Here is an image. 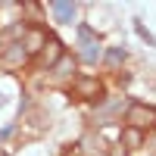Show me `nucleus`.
<instances>
[{
  "mask_svg": "<svg viewBox=\"0 0 156 156\" xmlns=\"http://www.w3.org/2000/svg\"><path fill=\"white\" fill-rule=\"evenodd\" d=\"M125 56H128V53H125L122 47H109L106 53H103V59H106V66H112V69L119 66V62H125Z\"/></svg>",
  "mask_w": 156,
  "mask_h": 156,
  "instance_id": "obj_7",
  "label": "nucleus"
},
{
  "mask_svg": "<svg viewBox=\"0 0 156 156\" xmlns=\"http://www.w3.org/2000/svg\"><path fill=\"white\" fill-rule=\"evenodd\" d=\"M72 90H75V97H81V100H103V84L97 81V78H90V75H78L75 81H72Z\"/></svg>",
  "mask_w": 156,
  "mask_h": 156,
  "instance_id": "obj_2",
  "label": "nucleus"
},
{
  "mask_svg": "<svg viewBox=\"0 0 156 156\" xmlns=\"http://www.w3.org/2000/svg\"><path fill=\"white\" fill-rule=\"evenodd\" d=\"M125 122H128V128H150V125H156V109L153 106H147V103H128V109H125Z\"/></svg>",
  "mask_w": 156,
  "mask_h": 156,
  "instance_id": "obj_1",
  "label": "nucleus"
},
{
  "mask_svg": "<svg viewBox=\"0 0 156 156\" xmlns=\"http://www.w3.org/2000/svg\"><path fill=\"white\" fill-rule=\"evenodd\" d=\"M81 56H84L87 62H94V59H100V56H103V50H100V44L94 41V44H84V53H81Z\"/></svg>",
  "mask_w": 156,
  "mask_h": 156,
  "instance_id": "obj_10",
  "label": "nucleus"
},
{
  "mask_svg": "<svg viewBox=\"0 0 156 156\" xmlns=\"http://www.w3.org/2000/svg\"><path fill=\"white\" fill-rule=\"evenodd\" d=\"M109 156H128V150H125V144H122V140L109 147Z\"/></svg>",
  "mask_w": 156,
  "mask_h": 156,
  "instance_id": "obj_12",
  "label": "nucleus"
},
{
  "mask_svg": "<svg viewBox=\"0 0 156 156\" xmlns=\"http://www.w3.org/2000/svg\"><path fill=\"white\" fill-rule=\"evenodd\" d=\"M78 37H81V44H94V31H90L87 25H81V28H78Z\"/></svg>",
  "mask_w": 156,
  "mask_h": 156,
  "instance_id": "obj_11",
  "label": "nucleus"
},
{
  "mask_svg": "<svg viewBox=\"0 0 156 156\" xmlns=\"http://www.w3.org/2000/svg\"><path fill=\"white\" fill-rule=\"evenodd\" d=\"M25 56H28V53H25L22 44H9L3 50V62H6V66H19V62H25Z\"/></svg>",
  "mask_w": 156,
  "mask_h": 156,
  "instance_id": "obj_4",
  "label": "nucleus"
},
{
  "mask_svg": "<svg viewBox=\"0 0 156 156\" xmlns=\"http://www.w3.org/2000/svg\"><path fill=\"white\" fill-rule=\"evenodd\" d=\"M122 144H125V150L140 147V144H144V131H137V128H125V131H122Z\"/></svg>",
  "mask_w": 156,
  "mask_h": 156,
  "instance_id": "obj_5",
  "label": "nucleus"
},
{
  "mask_svg": "<svg viewBox=\"0 0 156 156\" xmlns=\"http://www.w3.org/2000/svg\"><path fill=\"white\" fill-rule=\"evenodd\" d=\"M50 9H53L56 22H72L75 16V3H50Z\"/></svg>",
  "mask_w": 156,
  "mask_h": 156,
  "instance_id": "obj_6",
  "label": "nucleus"
},
{
  "mask_svg": "<svg viewBox=\"0 0 156 156\" xmlns=\"http://www.w3.org/2000/svg\"><path fill=\"white\" fill-rule=\"evenodd\" d=\"M69 69H75V62H72V56H59L53 66H50V72L53 75H69Z\"/></svg>",
  "mask_w": 156,
  "mask_h": 156,
  "instance_id": "obj_8",
  "label": "nucleus"
},
{
  "mask_svg": "<svg viewBox=\"0 0 156 156\" xmlns=\"http://www.w3.org/2000/svg\"><path fill=\"white\" fill-rule=\"evenodd\" d=\"M22 47H25V53H37V50L47 47V34H44L41 28H28V31H22Z\"/></svg>",
  "mask_w": 156,
  "mask_h": 156,
  "instance_id": "obj_3",
  "label": "nucleus"
},
{
  "mask_svg": "<svg viewBox=\"0 0 156 156\" xmlns=\"http://www.w3.org/2000/svg\"><path fill=\"white\" fill-rule=\"evenodd\" d=\"M134 31H137V37H144V41H147L150 47H156V37H153V34L147 31V25L140 22V19H134Z\"/></svg>",
  "mask_w": 156,
  "mask_h": 156,
  "instance_id": "obj_9",
  "label": "nucleus"
}]
</instances>
